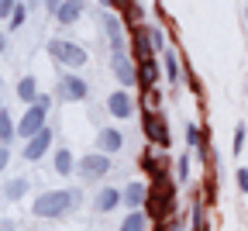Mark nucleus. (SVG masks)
Segmentation results:
<instances>
[{
    "label": "nucleus",
    "instance_id": "obj_29",
    "mask_svg": "<svg viewBox=\"0 0 248 231\" xmlns=\"http://www.w3.org/2000/svg\"><path fill=\"white\" fill-rule=\"evenodd\" d=\"M238 186L241 193H248V169H238Z\"/></svg>",
    "mask_w": 248,
    "mask_h": 231
},
{
    "label": "nucleus",
    "instance_id": "obj_25",
    "mask_svg": "<svg viewBox=\"0 0 248 231\" xmlns=\"http://www.w3.org/2000/svg\"><path fill=\"white\" fill-rule=\"evenodd\" d=\"M186 138H190V145H193V148H203V145H200V135H197V128H193V124H186Z\"/></svg>",
    "mask_w": 248,
    "mask_h": 231
},
{
    "label": "nucleus",
    "instance_id": "obj_27",
    "mask_svg": "<svg viewBox=\"0 0 248 231\" xmlns=\"http://www.w3.org/2000/svg\"><path fill=\"white\" fill-rule=\"evenodd\" d=\"M14 4H17V0H0V17H11Z\"/></svg>",
    "mask_w": 248,
    "mask_h": 231
},
{
    "label": "nucleus",
    "instance_id": "obj_30",
    "mask_svg": "<svg viewBox=\"0 0 248 231\" xmlns=\"http://www.w3.org/2000/svg\"><path fill=\"white\" fill-rule=\"evenodd\" d=\"M179 176H183V180H186V176H190V162H186V155L179 159Z\"/></svg>",
    "mask_w": 248,
    "mask_h": 231
},
{
    "label": "nucleus",
    "instance_id": "obj_11",
    "mask_svg": "<svg viewBox=\"0 0 248 231\" xmlns=\"http://www.w3.org/2000/svg\"><path fill=\"white\" fill-rule=\"evenodd\" d=\"M159 62H155V55H145L138 59V86H155L159 83Z\"/></svg>",
    "mask_w": 248,
    "mask_h": 231
},
{
    "label": "nucleus",
    "instance_id": "obj_34",
    "mask_svg": "<svg viewBox=\"0 0 248 231\" xmlns=\"http://www.w3.org/2000/svg\"><path fill=\"white\" fill-rule=\"evenodd\" d=\"M4 45H7V42H4V35H0V52H4Z\"/></svg>",
    "mask_w": 248,
    "mask_h": 231
},
{
    "label": "nucleus",
    "instance_id": "obj_12",
    "mask_svg": "<svg viewBox=\"0 0 248 231\" xmlns=\"http://www.w3.org/2000/svg\"><path fill=\"white\" fill-rule=\"evenodd\" d=\"M145 200H148V186L145 183H128V186L121 190V204H128L131 211H138Z\"/></svg>",
    "mask_w": 248,
    "mask_h": 231
},
{
    "label": "nucleus",
    "instance_id": "obj_14",
    "mask_svg": "<svg viewBox=\"0 0 248 231\" xmlns=\"http://www.w3.org/2000/svg\"><path fill=\"white\" fill-rule=\"evenodd\" d=\"M55 17H59V24H76L83 17V0H62Z\"/></svg>",
    "mask_w": 248,
    "mask_h": 231
},
{
    "label": "nucleus",
    "instance_id": "obj_3",
    "mask_svg": "<svg viewBox=\"0 0 248 231\" xmlns=\"http://www.w3.org/2000/svg\"><path fill=\"white\" fill-rule=\"evenodd\" d=\"M48 55L59 59L62 66H73V69L86 66V49H83V45H73V42H66V38H52V42H48Z\"/></svg>",
    "mask_w": 248,
    "mask_h": 231
},
{
    "label": "nucleus",
    "instance_id": "obj_1",
    "mask_svg": "<svg viewBox=\"0 0 248 231\" xmlns=\"http://www.w3.org/2000/svg\"><path fill=\"white\" fill-rule=\"evenodd\" d=\"M79 200H83V190H45L38 200H35V217H62L69 207H79Z\"/></svg>",
    "mask_w": 248,
    "mask_h": 231
},
{
    "label": "nucleus",
    "instance_id": "obj_15",
    "mask_svg": "<svg viewBox=\"0 0 248 231\" xmlns=\"http://www.w3.org/2000/svg\"><path fill=\"white\" fill-rule=\"evenodd\" d=\"M104 28H107V38L114 52H124V28L117 21V14H104Z\"/></svg>",
    "mask_w": 248,
    "mask_h": 231
},
{
    "label": "nucleus",
    "instance_id": "obj_26",
    "mask_svg": "<svg viewBox=\"0 0 248 231\" xmlns=\"http://www.w3.org/2000/svg\"><path fill=\"white\" fill-rule=\"evenodd\" d=\"M7 162H11V148H7V145H0V173L7 169Z\"/></svg>",
    "mask_w": 248,
    "mask_h": 231
},
{
    "label": "nucleus",
    "instance_id": "obj_20",
    "mask_svg": "<svg viewBox=\"0 0 248 231\" xmlns=\"http://www.w3.org/2000/svg\"><path fill=\"white\" fill-rule=\"evenodd\" d=\"M28 193V180L24 176H17V180H11L7 186H4V197H7V200H21V197Z\"/></svg>",
    "mask_w": 248,
    "mask_h": 231
},
{
    "label": "nucleus",
    "instance_id": "obj_4",
    "mask_svg": "<svg viewBox=\"0 0 248 231\" xmlns=\"http://www.w3.org/2000/svg\"><path fill=\"white\" fill-rule=\"evenodd\" d=\"M110 69L117 76V83L128 90V86H138V62L128 55V52H114L110 55Z\"/></svg>",
    "mask_w": 248,
    "mask_h": 231
},
{
    "label": "nucleus",
    "instance_id": "obj_17",
    "mask_svg": "<svg viewBox=\"0 0 248 231\" xmlns=\"http://www.w3.org/2000/svg\"><path fill=\"white\" fill-rule=\"evenodd\" d=\"M52 162H55V173L59 176H73V152L69 148H59Z\"/></svg>",
    "mask_w": 248,
    "mask_h": 231
},
{
    "label": "nucleus",
    "instance_id": "obj_31",
    "mask_svg": "<svg viewBox=\"0 0 248 231\" xmlns=\"http://www.w3.org/2000/svg\"><path fill=\"white\" fill-rule=\"evenodd\" d=\"M45 4H48V11L55 14V11H59V4H62V0H45Z\"/></svg>",
    "mask_w": 248,
    "mask_h": 231
},
{
    "label": "nucleus",
    "instance_id": "obj_33",
    "mask_svg": "<svg viewBox=\"0 0 248 231\" xmlns=\"http://www.w3.org/2000/svg\"><path fill=\"white\" fill-rule=\"evenodd\" d=\"M100 4H104V7H114V0H100Z\"/></svg>",
    "mask_w": 248,
    "mask_h": 231
},
{
    "label": "nucleus",
    "instance_id": "obj_18",
    "mask_svg": "<svg viewBox=\"0 0 248 231\" xmlns=\"http://www.w3.org/2000/svg\"><path fill=\"white\" fill-rule=\"evenodd\" d=\"M11 142H14V121L7 107H0V145H11Z\"/></svg>",
    "mask_w": 248,
    "mask_h": 231
},
{
    "label": "nucleus",
    "instance_id": "obj_8",
    "mask_svg": "<svg viewBox=\"0 0 248 231\" xmlns=\"http://www.w3.org/2000/svg\"><path fill=\"white\" fill-rule=\"evenodd\" d=\"M59 97L62 100H86L90 97V86H86V80H79V76H62L59 80Z\"/></svg>",
    "mask_w": 248,
    "mask_h": 231
},
{
    "label": "nucleus",
    "instance_id": "obj_32",
    "mask_svg": "<svg viewBox=\"0 0 248 231\" xmlns=\"http://www.w3.org/2000/svg\"><path fill=\"white\" fill-rule=\"evenodd\" d=\"M0 231H14V224L11 221H0Z\"/></svg>",
    "mask_w": 248,
    "mask_h": 231
},
{
    "label": "nucleus",
    "instance_id": "obj_5",
    "mask_svg": "<svg viewBox=\"0 0 248 231\" xmlns=\"http://www.w3.org/2000/svg\"><path fill=\"white\" fill-rule=\"evenodd\" d=\"M76 169H79L83 180H100V176L110 173V155H104V152H90V155H83V159L76 162Z\"/></svg>",
    "mask_w": 248,
    "mask_h": 231
},
{
    "label": "nucleus",
    "instance_id": "obj_7",
    "mask_svg": "<svg viewBox=\"0 0 248 231\" xmlns=\"http://www.w3.org/2000/svg\"><path fill=\"white\" fill-rule=\"evenodd\" d=\"M48 148H52V128H42V131H35V135L28 138V145H24V159H28V162H38Z\"/></svg>",
    "mask_w": 248,
    "mask_h": 231
},
{
    "label": "nucleus",
    "instance_id": "obj_6",
    "mask_svg": "<svg viewBox=\"0 0 248 231\" xmlns=\"http://www.w3.org/2000/svg\"><path fill=\"white\" fill-rule=\"evenodd\" d=\"M107 111H110V117H117V121L135 117V97H131L128 90H114V93L107 97Z\"/></svg>",
    "mask_w": 248,
    "mask_h": 231
},
{
    "label": "nucleus",
    "instance_id": "obj_10",
    "mask_svg": "<svg viewBox=\"0 0 248 231\" xmlns=\"http://www.w3.org/2000/svg\"><path fill=\"white\" fill-rule=\"evenodd\" d=\"M97 152H104V155H114V152H121L124 148V135H121V131L117 128H100L97 131Z\"/></svg>",
    "mask_w": 248,
    "mask_h": 231
},
{
    "label": "nucleus",
    "instance_id": "obj_22",
    "mask_svg": "<svg viewBox=\"0 0 248 231\" xmlns=\"http://www.w3.org/2000/svg\"><path fill=\"white\" fill-rule=\"evenodd\" d=\"M141 28H145V38H148V49H152V52H159V49L166 45V38H162V31H159V28H152V24H141Z\"/></svg>",
    "mask_w": 248,
    "mask_h": 231
},
{
    "label": "nucleus",
    "instance_id": "obj_2",
    "mask_svg": "<svg viewBox=\"0 0 248 231\" xmlns=\"http://www.w3.org/2000/svg\"><path fill=\"white\" fill-rule=\"evenodd\" d=\"M48 107H52V97H48V93H38L35 104L28 107V114L14 124V138H24V142H28L35 131H42V128H45V117H48Z\"/></svg>",
    "mask_w": 248,
    "mask_h": 231
},
{
    "label": "nucleus",
    "instance_id": "obj_9",
    "mask_svg": "<svg viewBox=\"0 0 248 231\" xmlns=\"http://www.w3.org/2000/svg\"><path fill=\"white\" fill-rule=\"evenodd\" d=\"M145 135H148L152 145H159V148L169 145V131H166V121L159 114H145Z\"/></svg>",
    "mask_w": 248,
    "mask_h": 231
},
{
    "label": "nucleus",
    "instance_id": "obj_24",
    "mask_svg": "<svg viewBox=\"0 0 248 231\" xmlns=\"http://www.w3.org/2000/svg\"><path fill=\"white\" fill-rule=\"evenodd\" d=\"M166 73H169V80L172 83H179V59H176V52H166Z\"/></svg>",
    "mask_w": 248,
    "mask_h": 231
},
{
    "label": "nucleus",
    "instance_id": "obj_28",
    "mask_svg": "<svg viewBox=\"0 0 248 231\" xmlns=\"http://www.w3.org/2000/svg\"><path fill=\"white\" fill-rule=\"evenodd\" d=\"M245 148V128L238 124V131H234V152H241Z\"/></svg>",
    "mask_w": 248,
    "mask_h": 231
},
{
    "label": "nucleus",
    "instance_id": "obj_16",
    "mask_svg": "<svg viewBox=\"0 0 248 231\" xmlns=\"http://www.w3.org/2000/svg\"><path fill=\"white\" fill-rule=\"evenodd\" d=\"M17 97L24 104H35V97H38V83H35V76H21V83H17Z\"/></svg>",
    "mask_w": 248,
    "mask_h": 231
},
{
    "label": "nucleus",
    "instance_id": "obj_23",
    "mask_svg": "<svg viewBox=\"0 0 248 231\" xmlns=\"http://www.w3.org/2000/svg\"><path fill=\"white\" fill-rule=\"evenodd\" d=\"M24 17H28V11H24V4H21V0H17V4H14V11H11V17H7L11 31H17V28L24 24Z\"/></svg>",
    "mask_w": 248,
    "mask_h": 231
},
{
    "label": "nucleus",
    "instance_id": "obj_19",
    "mask_svg": "<svg viewBox=\"0 0 248 231\" xmlns=\"http://www.w3.org/2000/svg\"><path fill=\"white\" fill-rule=\"evenodd\" d=\"M145 224H148V214H141V211H131L128 217L121 221V231H145Z\"/></svg>",
    "mask_w": 248,
    "mask_h": 231
},
{
    "label": "nucleus",
    "instance_id": "obj_13",
    "mask_svg": "<svg viewBox=\"0 0 248 231\" xmlns=\"http://www.w3.org/2000/svg\"><path fill=\"white\" fill-rule=\"evenodd\" d=\"M93 207H97V214H110L114 207H121V190L104 186V190L97 193V200H93Z\"/></svg>",
    "mask_w": 248,
    "mask_h": 231
},
{
    "label": "nucleus",
    "instance_id": "obj_21",
    "mask_svg": "<svg viewBox=\"0 0 248 231\" xmlns=\"http://www.w3.org/2000/svg\"><path fill=\"white\" fill-rule=\"evenodd\" d=\"M141 100H145V111L155 114V107L162 104V97H159V90H155V86H141Z\"/></svg>",
    "mask_w": 248,
    "mask_h": 231
}]
</instances>
